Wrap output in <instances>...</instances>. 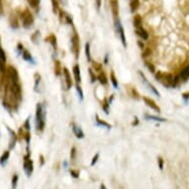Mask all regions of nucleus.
<instances>
[{
    "label": "nucleus",
    "mask_w": 189,
    "mask_h": 189,
    "mask_svg": "<svg viewBox=\"0 0 189 189\" xmlns=\"http://www.w3.org/2000/svg\"><path fill=\"white\" fill-rule=\"evenodd\" d=\"M89 74H90V78H91V82H94V81H96V76L95 74H94L92 68H89Z\"/></svg>",
    "instance_id": "nucleus-35"
},
{
    "label": "nucleus",
    "mask_w": 189,
    "mask_h": 189,
    "mask_svg": "<svg viewBox=\"0 0 189 189\" xmlns=\"http://www.w3.org/2000/svg\"><path fill=\"white\" fill-rule=\"evenodd\" d=\"M46 41L50 42V43L52 44V46H53L54 48H57V38H56V36H55V35L49 36V37L46 39Z\"/></svg>",
    "instance_id": "nucleus-21"
},
{
    "label": "nucleus",
    "mask_w": 189,
    "mask_h": 189,
    "mask_svg": "<svg viewBox=\"0 0 189 189\" xmlns=\"http://www.w3.org/2000/svg\"><path fill=\"white\" fill-rule=\"evenodd\" d=\"M100 187H101V188H103V189H104V188H106V187H105V185H104V184H102V185H101Z\"/></svg>",
    "instance_id": "nucleus-50"
},
{
    "label": "nucleus",
    "mask_w": 189,
    "mask_h": 189,
    "mask_svg": "<svg viewBox=\"0 0 189 189\" xmlns=\"http://www.w3.org/2000/svg\"><path fill=\"white\" fill-rule=\"evenodd\" d=\"M93 67L95 68V70H101V64H99L98 63H95V61H93Z\"/></svg>",
    "instance_id": "nucleus-41"
},
{
    "label": "nucleus",
    "mask_w": 189,
    "mask_h": 189,
    "mask_svg": "<svg viewBox=\"0 0 189 189\" xmlns=\"http://www.w3.org/2000/svg\"><path fill=\"white\" fill-rule=\"evenodd\" d=\"M98 158H99V154H96L95 155L93 156V158H92V161H91V165H94L97 162V161H98Z\"/></svg>",
    "instance_id": "nucleus-37"
},
{
    "label": "nucleus",
    "mask_w": 189,
    "mask_h": 189,
    "mask_svg": "<svg viewBox=\"0 0 189 189\" xmlns=\"http://www.w3.org/2000/svg\"><path fill=\"white\" fill-rule=\"evenodd\" d=\"M155 78L158 80H159L161 82L164 84V86H171V83H172V79H173V77H172L171 74L169 73H162L161 71H158V73L155 74Z\"/></svg>",
    "instance_id": "nucleus-2"
},
{
    "label": "nucleus",
    "mask_w": 189,
    "mask_h": 189,
    "mask_svg": "<svg viewBox=\"0 0 189 189\" xmlns=\"http://www.w3.org/2000/svg\"><path fill=\"white\" fill-rule=\"evenodd\" d=\"M3 15V4H2V0H0V16Z\"/></svg>",
    "instance_id": "nucleus-47"
},
{
    "label": "nucleus",
    "mask_w": 189,
    "mask_h": 189,
    "mask_svg": "<svg viewBox=\"0 0 189 189\" xmlns=\"http://www.w3.org/2000/svg\"><path fill=\"white\" fill-rule=\"evenodd\" d=\"M102 108L106 114H109V103L108 101H107V99H104V102L102 103Z\"/></svg>",
    "instance_id": "nucleus-28"
},
{
    "label": "nucleus",
    "mask_w": 189,
    "mask_h": 189,
    "mask_svg": "<svg viewBox=\"0 0 189 189\" xmlns=\"http://www.w3.org/2000/svg\"><path fill=\"white\" fill-rule=\"evenodd\" d=\"M70 174L72 175L74 178H77L78 175H79V173H78V172L75 171V170H73V169H71V170H70Z\"/></svg>",
    "instance_id": "nucleus-42"
},
{
    "label": "nucleus",
    "mask_w": 189,
    "mask_h": 189,
    "mask_svg": "<svg viewBox=\"0 0 189 189\" xmlns=\"http://www.w3.org/2000/svg\"><path fill=\"white\" fill-rule=\"evenodd\" d=\"M29 155H30V152H28L27 156L25 158L24 171H25V173L27 174V176H31L32 172H33V170H34V164H33V161L29 158Z\"/></svg>",
    "instance_id": "nucleus-4"
},
{
    "label": "nucleus",
    "mask_w": 189,
    "mask_h": 189,
    "mask_svg": "<svg viewBox=\"0 0 189 189\" xmlns=\"http://www.w3.org/2000/svg\"><path fill=\"white\" fill-rule=\"evenodd\" d=\"M9 156H10V152H9V151H6L4 154L1 155V158H0V164H1L2 167H4V165H5L6 161H8Z\"/></svg>",
    "instance_id": "nucleus-15"
},
{
    "label": "nucleus",
    "mask_w": 189,
    "mask_h": 189,
    "mask_svg": "<svg viewBox=\"0 0 189 189\" xmlns=\"http://www.w3.org/2000/svg\"><path fill=\"white\" fill-rule=\"evenodd\" d=\"M11 26L13 28H18V21H17V18L14 17V16H11Z\"/></svg>",
    "instance_id": "nucleus-31"
},
{
    "label": "nucleus",
    "mask_w": 189,
    "mask_h": 189,
    "mask_svg": "<svg viewBox=\"0 0 189 189\" xmlns=\"http://www.w3.org/2000/svg\"><path fill=\"white\" fill-rule=\"evenodd\" d=\"M63 75H64V79H66V89H69L71 85H72V80H71V76H70V73L69 71L66 67H63Z\"/></svg>",
    "instance_id": "nucleus-10"
},
{
    "label": "nucleus",
    "mask_w": 189,
    "mask_h": 189,
    "mask_svg": "<svg viewBox=\"0 0 189 189\" xmlns=\"http://www.w3.org/2000/svg\"><path fill=\"white\" fill-rule=\"evenodd\" d=\"M182 97H183V98H184L185 100L189 99V92H185V93H183V94H182Z\"/></svg>",
    "instance_id": "nucleus-46"
},
{
    "label": "nucleus",
    "mask_w": 189,
    "mask_h": 189,
    "mask_svg": "<svg viewBox=\"0 0 189 189\" xmlns=\"http://www.w3.org/2000/svg\"><path fill=\"white\" fill-rule=\"evenodd\" d=\"M142 23H143V20L140 15H136L135 17H134V26L136 27V29L142 27Z\"/></svg>",
    "instance_id": "nucleus-17"
},
{
    "label": "nucleus",
    "mask_w": 189,
    "mask_h": 189,
    "mask_svg": "<svg viewBox=\"0 0 189 189\" xmlns=\"http://www.w3.org/2000/svg\"><path fill=\"white\" fill-rule=\"evenodd\" d=\"M137 34H138L140 37H141L143 40H148V38H149V34H148V32H146L144 28H143V26L142 27H140V28H137Z\"/></svg>",
    "instance_id": "nucleus-13"
},
{
    "label": "nucleus",
    "mask_w": 189,
    "mask_h": 189,
    "mask_svg": "<svg viewBox=\"0 0 189 189\" xmlns=\"http://www.w3.org/2000/svg\"><path fill=\"white\" fill-rule=\"evenodd\" d=\"M22 21H23V26H24V28L28 29L31 27L34 22V17H33V14L30 12V10L26 9V10L22 13Z\"/></svg>",
    "instance_id": "nucleus-3"
},
{
    "label": "nucleus",
    "mask_w": 189,
    "mask_h": 189,
    "mask_svg": "<svg viewBox=\"0 0 189 189\" xmlns=\"http://www.w3.org/2000/svg\"><path fill=\"white\" fill-rule=\"evenodd\" d=\"M0 61H3V63L6 61V55L1 47H0Z\"/></svg>",
    "instance_id": "nucleus-32"
},
{
    "label": "nucleus",
    "mask_w": 189,
    "mask_h": 189,
    "mask_svg": "<svg viewBox=\"0 0 189 189\" xmlns=\"http://www.w3.org/2000/svg\"><path fill=\"white\" fill-rule=\"evenodd\" d=\"M71 45H72V52L74 56L77 58L79 56V38H78L77 34H75L71 38Z\"/></svg>",
    "instance_id": "nucleus-6"
},
{
    "label": "nucleus",
    "mask_w": 189,
    "mask_h": 189,
    "mask_svg": "<svg viewBox=\"0 0 189 189\" xmlns=\"http://www.w3.org/2000/svg\"><path fill=\"white\" fill-rule=\"evenodd\" d=\"M110 77H111V82L113 84V86L115 87V88H118V81H117V78L115 76L114 71H111V73H110Z\"/></svg>",
    "instance_id": "nucleus-24"
},
{
    "label": "nucleus",
    "mask_w": 189,
    "mask_h": 189,
    "mask_svg": "<svg viewBox=\"0 0 189 189\" xmlns=\"http://www.w3.org/2000/svg\"><path fill=\"white\" fill-rule=\"evenodd\" d=\"M23 60L26 61H29V63H35L33 57L31 56V54L29 53V51H27V50H23Z\"/></svg>",
    "instance_id": "nucleus-14"
},
{
    "label": "nucleus",
    "mask_w": 189,
    "mask_h": 189,
    "mask_svg": "<svg viewBox=\"0 0 189 189\" xmlns=\"http://www.w3.org/2000/svg\"><path fill=\"white\" fill-rule=\"evenodd\" d=\"M46 123V108L43 104L38 103L36 112V127L38 131H43Z\"/></svg>",
    "instance_id": "nucleus-1"
},
{
    "label": "nucleus",
    "mask_w": 189,
    "mask_h": 189,
    "mask_svg": "<svg viewBox=\"0 0 189 189\" xmlns=\"http://www.w3.org/2000/svg\"><path fill=\"white\" fill-rule=\"evenodd\" d=\"M101 1L102 0H95V3H96V8H97V10H100V8H101Z\"/></svg>",
    "instance_id": "nucleus-45"
},
{
    "label": "nucleus",
    "mask_w": 189,
    "mask_h": 189,
    "mask_svg": "<svg viewBox=\"0 0 189 189\" xmlns=\"http://www.w3.org/2000/svg\"><path fill=\"white\" fill-rule=\"evenodd\" d=\"M96 122H97V125H99V126H103V127H106L107 129H111L112 127L111 125H109L108 123L105 122V121H102L100 118H99V116L98 115H96Z\"/></svg>",
    "instance_id": "nucleus-18"
},
{
    "label": "nucleus",
    "mask_w": 189,
    "mask_h": 189,
    "mask_svg": "<svg viewBox=\"0 0 189 189\" xmlns=\"http://www.w3.org/2000/svg\"><path fill=\"white\" fill-rule=\"evenodd\" d=\"M115 27H116L117 32H118V35L120 36V39H121L123 47L127 48V43H126V38H125V33H124V29H123V26L121 24V21H120L118 18H117L116 21H115Z\"/></svg>",
    "instance_id": "nucleus-5"
},
{
    "label": "nucleus",
    "mask_w": 189,
    "mask_h": 189,
    "mask_svg": "<svg viewBox=\"0 0 189 189\" xmlns=\"http://www.w3.org/2000/svg\"><path fill=\"white\" fill-rule=\"evenodd\" d=\"M7 72H8V76L9 79H10L11 82H15L18 83L19 81V76H18V71L15 67L13 66H8L7 68Z\"/></svg>",
    "instance_id": "nucleus-7"
},
{
    "label": "nucleus",
    "mask_w": 189,
    "mask_h": 189,
    "mask_svg": "<svg viewBox=\"0 0 189 189\" xmlns=\"http://www.w3.org/2000/svg\"><path fill=\"white\" fill-rule=\"evenodd\" d=\"M138 45H139V47L142 49V50H143V49L145 48V45H144V43H142L141 41H139V42H138Z\"/></svg>",
    "instance_id": "nucleus-48"
},
{
    "label": "nucleus",
    "mask_w": 189,
    "mask_h": 189,
    "mask_svg": "<svg viewBox=\"0 0 189 189\" xmlns=\"http://www.w3.org/2000/svg\"><path fill=\"white\" fill-rule=\"evenodd\" d=\"M72 71H73L74 79H75L76 83H80L81 82V76H80V68H79V66H78V64L74 66L73 68H72Z\"/></svg>",
    "instance_id": "nucleus-11"
},
{
    "label": "nucleus",
    "mask_w": 189,
    "mask_h": 189,
    "mask_svg": "<svg viewBox=\"0 0 189 189\" xmlns=\"http://www.w3.org/2000/svg\"><path fill=\"white\" fill-rule=\"evenodd\" d=\"M97 79L99 80V82L101 84H104V85H105V84H107V82H108V81H107V77L105 75V73H103V72H101L99 75L97 76Z\"/></svg>",
    "instance_id": "nucleus-22"
},
{
    "label": "nucleus",
    "mask_w": 189,
    "mask_h": 189,
    "mask_svg": "<svg viewBox=\"0 0 189 189\" xmlns=\"http://www.w3.org/2000/svg\"><path fill=\"white\" fill-rule=\"evenodd\" d=\"M140 6V0H131L130 1V7H131V11L135 12L136 10H138Z\"/></svg>",
    "instance_id": "nucleus-16"
},
{
    "label": "nucleus",
    "mask_w": 189,
    "mask_h": 189,
    "mask_svg": "<svg viewBox=\"0 0 189 189\" xmlns=\"http://www.w3.org/2000/svg\"><path fill=\"white\" fill-rule=\"evenodd\" d=\"M85 55H86V58L88 61H91V54H90V44L86 43L85 44Z\"/></svg>",
    "instance_id": "nucleus-25"
},
{
    "label": "nucleus",
    "mask_w": 189,
    "mask_h": 189,
    "mask_svg": "<svg viewBox=\"0 0 189 189\" xmlns=\"http://www.w3.org/2000/svg\"><path fill=\"white\" fill-rule=\"evenodd\" d=\"M7 130L11 134V145H10V149H13V148H14L15 143H16V140H17V137H16V134H15L14 131H12V130H10L9 128H7Z\"/></svg>",
    "instance_id": "nucleus-19"
},
{
    "label": "nucleus",
    "mask_w": 189,
    "mask_h": 189,
    "mask_svg": "<svg viewBox=\"0 0 189 189\" xmlns=\"http://www.w3.org/2000/svg\"><path fill=\"white\" fill-rule=\"evenodd\" d=\"M28 2H29V4H30L32 7H38L39 6V3H40V0H28Z\"/></svg>",
    "instance_id": "nucleus-33"
},
{
    "label": "nucleus",
    "mask_w": 189,
    "mask_h": 189,
    "mask_svg": "<svg viewBox=\"0 0 189 189\" xmlns=\"http://www.w3.org/2000/svg\"><path fill=\"white\" fill-rule=\"evenodd\" d=\"M5 69H6L5 63H3V61H0V71H1L2 73H4L5 72Z\"/></svg>",
    "instance_id": "nucleus-39"
},
{
    "label": "nucleus",
    "mask_w": 189,
    "mask_h": 189,
    "mask_svg": "<svg viewBox=\"0 0 189 189\" xmlns=\"http://www.w3.org/2000/svg\"><path fill=\"white\" fill-rule=\"evenodd\" d=\"M72 131L74 133V135L76 136L77 139H83L84 138V134L82 132V130H81L78 126H76L74 123H72Z\"/></svg>",
    "instance_id": "nucleus-12"
},
{
    "label": "nucleus",
    "mask_w": 189,
    "mask_h": 189,
    "mask_svg": "<svg viewBox=\"0 0 189 189\" xmlns=\"http://www.w3.org/2000/svg\"><path fill=\"white\" fill-rule=\"evenodd\" d=\"M29 122H30V119L28 118L27 120H26V123L24 125V128H26L27 130H30V123H29Z\"/></svg>",
    "instance_id": "nucleus-44"
},
{
    "label": "nucleus",
    "mask_w": 189,
    "mask_h": 189,
    "mask_svg": "<svg viewBox=\"0 0 189 189\" xmlns=\"http://www.w3.org/2000/svg\"><path fill=\"white\" fill-rule=\"evenodd\" d=\"M18 179H19L18 174H14V176L12 177V188H16V186H17Z\"/></svg>",
    "instance_id": "nucleus-30"
},
{
    "label": "nucleus",
    "mask_w": 189,
    "mask_h": 189,
    "mask_svg": "<svg viewBox=\"0 0 189 189\" xmlns=\"http://www.w3.org/2000/svg\"><path fill=\"white\" fill-rule=\"evenodd\" d=\"M144 101H145V103L146 104V105H148L149 107H151L152 109H154L155 111H156V112H161V108H159V107L156 105L155 104V102L152 99H151V98H148V97H144Z\"/></svg>",
    "instance_id": "nucleus-9"
},
{
    "label": "nucleus",
    "mask_w": 189,
    "mask_h": 189,
    "mask_svg": "<svg viewBox=\"0 0 189 189\" xmlns=\"http://www.w3.org/2000/svg\"><path fill=\"white\" fill-rule=\"evenodd\" d=\"M180 77L183 80L188 79V77H189V66H186L184 69H182V71L180 72Z\"/></svg>",
    "instance_id": "nucleus-20"
},
{
    "label": "nucleus",
    "mask_w": 189,
    "mask_h": 189,
    "mask_svg": "<svg viewBox=\"0 0 189 189\" xmlns=\"http://www.w3.org/2000/svg\"><path fill=\"white\" fill-rule=\"evenodd\" d=\"M40 158H41V165H43L44 164V156L40 155Z\"/></svg>",
    "instance_id": "nucleus-49"
},
{
    "label": "nucleus",
    "mask_w": 189,
    "mask_h": 189,
    "mask_svg": "<svg viewBox=\"0 0 189 189\" xmlns=\"http://www.w3.org/2000/svg\"><path fill=\"white\" fill-rule=\"evenodd\" d=\"M178 81H179V77L178 76H175L173 79H172V83H171V86L172 87H175L177 85V83H178Z\"/></svg>",
    "instance_id": "nucleus-36"
},
{
    "label": "nucleus",
    "mask_w": 189,
    "mask_h": 189,
    "mask_svg": "<svg viewBox=\"0 0 189 189\" xmlns=\"http://www.w3.org/2000/svg\"><path fill=\"white\" fill-rule=\"evenodd\" d=\"M110 5H111V10L114 18L117 19L119 16V3L118 0H110Z\"/></svg>",
    "instance_id": "nucleus-8"
},
{
    "label": "nucleus",
    "mask_w": 189,
    "mask_h": 189,
    "mask_svg": "<svg viewBox=\"0 0 189 189\" xmlns=\"http://www.w3.org/2000/svg\"><path fill=\"white\" fill-rule=\"evenodd\" d=\"M151 54H152V50L151 49H144V53H143V57L144 58H146V57H149V56H151Z\"/></svg>",
    "instance_id": "nucleus-34"
},
{
    "label": "nucleus",
    "mask_w": 189,
    "mask_h": 189,
    "mask_svg": "<svg viewBox=\"0 0 189 189\" xmlns=\"http://www.w3.org/2000/svg\"><path fill=\"white\" fill-rule=\"evenodd\" d=\"M75 155H76V149L73 146V148L71 149V152H70V158H71V159L75 158Z\"/></svg>",
    "instance_id": "nucleus-38"
},
{
    "label": "nucleus",
    "mask_w": 189,
    "mask_h": 189,
    "mask_svg": "<svg viewBox=\"0 0 189 189\" xmlns=\"http://www.w3.org/2000/svg\"><path fill=\"white\" fill-rule=\"evenodd\" d=\"M76 91L78 93V96H79V99L83 100V91L81 89V87L79 86V83H76Z\"/></svg>",
    "instance_id": "nucleus-29"
},
{
    "label": "nucleus",
    "mask_w": 189,
    "mask_h": 189,
    "mask_svg": "<svg viewBox=\"0 0 189 189\" xmlns=\"http://www.w3.org/2000/svg\"><path fill=\"white\" fill-rule=\"evenodd\" d=\"M158 167L161 169H164V159L161 158H158Z\"/></svg>",
    "instance_id": "nucleus-40"
},
{
    "label": "nucleus",
    "mask_w": 189,
    "mask_h": 189,
    "mask_svg": "<svg viewBox=\"0 0 189 189\" xmlns=\"http://www.w3.org/2000/svg\"><path fill=\"white\" fill-rule=\"evenodd\" d=\"M146 119H149V120H155V121H158V122H165V121H167V120L164 119V118H158V117L149 116V115H146Z\"/></svg>",
    "instance_id": "nucleus-27"
},
{
    "label": "nucleus",
    "mask_w": 189,
    "mask_h": 189,
    "mask_svg": "<svg viewBox=\"0 0 189 189\" xmlns=\"http://www.w3.org/2000/svg\"><path fill=\"white\" fill-rule=\"evenodd\" d=\"M55 72H56V75L61 74V63L58 61H56L55 63Z\"/></svg>",
    "instance_id": "nucleus-26"
},
{
    "label": "nucleus",
    "mask_w": 189,
    "mask_h": 189,
    "mask_svg": "<svg viewBox=\"0 0 189 189\" xmlns=\"http://www.w3.org/2000/svg\"><path fill=\"white\" fill-rule=\"evenodd\" d=\"M52 5H53V12L55 14H58V10H60V6H58V0H52Z\"/></svg>",
    "instance_id": "nucleus-23"
},
{
    "label": "nucleus",
    "mask_w": 189,
    "mask_h": 189,
    "mask_svg": "<svg viewBox=\"0 0 189 189\" xmlns=\"http://www.w3.org/2000/svg\"><path fill=\"white\" fill-rule=\"evenodd\" d=\"M146 66H148V68L149 70H151V72H155V66H152V63H146Z\"/></svg>",
    "instance_id": "nucleus-43"
}]
</instances>
